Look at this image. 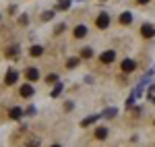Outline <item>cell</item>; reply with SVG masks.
I'll use <instances>...</instances> for the list:
<instances>
[{"instance_id":"7402d4cb","label":"cell","mask_w":155,"mask_h":147,"mask_svg":"<svg viewBox=\"0 0 155 147\" xmlns=\"http://www.w3.org/2000/svg\"><path fill=\"white\" fill-rule=\"evenodd\" d=\"M147 98H149V99H151V102H153V104H155V85L151 87L149 91H147Z\"/></svg>"},{"instance_id":"ba28073f","label":"cell","mask_w":155,"mask_h":147,"mask_svg":"<svg viewBox=\"0 0 155 147\" xmlns=\"http://www.w3.org/2000/svg\"><path fill=\"white\" fill-rule=\"evenodd\" d=\"M120 23L122 25H130L132 23V12H122V15H120Z\"/></svg>"},{"instance_id":"ac0fdd59","label":"cell","mask_w":155,"mask_h":147,"mask_svg":"<svg viewBox=\"0 0 155 147\" xmlns=\"http://www.w3.org/2000/svg\"><path fill=\"white\" fill-rule=\"evenodd\" d=\"M116 112H118L116 108H107V110L104 112V116H106V118H114V114H116Z\"/></svg>"},{"instance_id":"3957f363","label":"cell","mask_w":155,"mask_h":147,"mask_svg":"<svg viewBox=\"0 0 155 147\" xmlns=\"http://www.w3.org/2000/svg\"><path fill=\"white\" fill-rule=\"evenodd\" d=\"M95 25L99 27V29H106L107 25H110V17H107L106 12H101V15H99V17L95 19Z\"/></svg>"},{"instance_id":"cb8c5ba5","label":"cell","mask_w":155,"mask_h":147,"mask_svg":"<svg viewBox=\"0 0 155 147\" xmlns=\"http://www.w3.org/2000/svg\"><path fill=\"white\" fill-rule=\"evenodd\" d=\"M139 2H141V4H147V2H149V0H139Z\"/></svg>"},{"instance_id":"d4e9b609","label":"cell","mask_w":155,"mask_h":147,"mask_svg":"<svg viewBox=\"0 0 155 147\" xmlns=\"http://www.w3.org/2000/svg\"><path fill=\"white\" fill-rule=\"evenodd\" d=\"M52 147H60V145H52Z\"/></svg>"},{"instance_id":"8fae6325","label":"cell","mask_w":155,"mask_h":147,"mask_svg":"<svg viewBox=\"0 0 155 147\" xmlns=\"http://www.w3.org/2000/svg\"><path fill=\"white\" fill-rule=\"evenodd\" d=\"M21 116H23V110H21V108H11V118L12 120H19Z\"/></svg>"},{"instance_id":"ffe728a7","label":"cell","mask_w":155,"mask_h":147,"mask_svg":"<svg viewBox=\"0 0 155 147\" xmlns=\"http://www.w3.org/2000/svg\"><path fill=\"white\" fill-rule=\"evenodd\" d=\"M37 145H39V139H37V137H33V139L27 141V147H37Z\"/></svg>"},{"instance_id":"277c9868","label":"cell","mask_w":155,"mask_h":147,"mask_svg":"<svg viewBox=\"0 0 155 147\" xmlns=\"http://www.w3.org/2000/svg\"><path fill=\"white\" fill-rule=\"evenodd\" d=\"M141 35H143V37H153L155 35V27H153V25H149V23H145L143 27H141Z\"/></svg>"},{"instance_id":"44dd1931","label":"cell","mask_w":155,"mask_h":147,"mask_svg":"<svg viewBox=\"0 0 155 147\" xmlns=\"http://www.w3.org/2000/svg\"><path fill=\"white\" fill-rule=\"evenodd\" d=\"M46 81H48V83H58V75H48V77H46Z\"/></svg>"},{"instance_id":"5bb4252c","label":"cell","mask_w":155,"mask_h":147,"mask_svg":"<svg viewBox=\"0 0 155 147\" xmlns=\"http://www.w3.org/2000/svg\"><path fill=\"white\" fill-rule=\"evenodd\" d=\"M93 56V50L91 48H83L81 50V58H91Z\"/></svg>"},{"instance_id":"d6986e66","label":"cell","mask_w":155,"mask_h":147,"mask_svg":"<svg viewBox=\"0 0 155 147\" xmlns=\"http://www.w3.org/2000/svg\"><path fill=\"white\" fill-rule=\"evenodd\" d=\"M77 64H79V58H68V62H66V66H68V68H74Z\"/></svg>"},{"instance_id":"52a82bcc","label":"cell","mask_w":155,"mask_h":147,"mask_svg":"<svg viewBox=\"0 0 155 147\" xmlns=\"http://www.w3.org/2000/svg\"><path fill=\"white\" fill-rule=\"evenodd\" d=\"M25 77H27V81H37L39 79V71L37 68H27L25 71Z\"/></svg>"},{"instance_id":"7c38bea8","label":"cell","mask_w":155,"mask_h":147,"mask_svg":"<svg viewBox=\"0 0 155 147\" xmlns=\"http://www.w3.org/2000/svg\"><path fill=\"white\" fill-rule=\"evenodd\" d=\"M95 137H97V139H106V137H107V129H106V126L95 129Z\"/></svg>"},{"instance_id":"4fadbf2b","label":"cell","mask_w":155,"mask_h":147,"mask_svg":"<svg viewBox=\"0 0 155 147\" xmlns=\"http://www.w3.org/2000/svg\"><path fill=\"white\" fill-rule=\"evenodd\" d=\"M60 91H62V83H54V89H52V98H58L60 95Z\"/></svg>"},{"instance_id":"7a4b0ae2","label":"cell","mask_w":155,"mask_h":147,"mask_svg":"<svg viewBox=\"0 0 155 147\" xmlns=\"http://www.w3.org/2000/svg\"><path fill=\"white\" fill-rule=\"evenodd\" d=\"M19 81V73L15 71V68H11L8 73H6V77H4V83L6 85H12V83H17Z\"/></svg>"},{"instance_id":"603a6c76","label":"cell","mask_w":155,"mask_h":147,"mask_svg":"<svg viewBox=\"0 0 155 147\" xmlns=\"http://www.w3.org/2000/svg\"><path fill=\"white\" fill-rule=\"evenodd\" d=\"M52 17H54V11H46L44 15H41V19H44V21H50Z\"/></svg>"},{"instance_id":"9c48e42d","label":"cell","mask_w":155,"mask_h":147,"mask_svg":"<svg viewBox=\"0 0 155 147\" xmlns=\"http://www.w3.org/2000/svg\"><path fill=\"white\" fill-rule=\"evenodd\" d=\"M87 35V27L85 25H77L74 27V37H85Z\"/></svg>"},{"instance_id":"e0dca14e","label":"cell","mask_w":155,"mask_h":147,"mask_svg":"<svg viewBox=\"0 0 155 147\" xmlns=\"http://www.w3.org/2000/svg\"><path fill=\"white\" fill-rule=\"evenodd\" d=\"M17 54H19V48L17 46H11V48L6 50V56H17Z\"/></svg>"},{"instance_id":"30bf717a","label":"cell","mask_w":155,"mask_h":147,"mask_svg":"<svg viewBox=\"0 0 155 147\" xmlns=\"http://www.w3.org/2000/svg\"><path fill=\"white\" fill-rule=\"evenodd\" d=\"M101 114H93V116H89V118H85V120H81V126H89V124H93L99 118Z\"/></svg>"},{"instance_id":"9a60e30c","label":"cell","mask_w":155,"mask_h":147,"mask_svg":"<svg viewBox=\"0 0 155 147\" xmlns=\"http://www.w3.org/2000/svg\"><path fill=\"white\" fill-rule=\"evenodd\" d=\"M41 52H44L41 46H33V48L29 50V54H31V56H41Z\"/></svg>"},{"instance_id":"5b68a950","label":"cell","mask_w":155,"mask_h":147,"mask_svg":"<svg viewBox=\"0 0 155 147\" xmlns=\"http://www.w3.org/2000/svg\"><path fill=\"white\" fill-rule=\"evenodd\" d=\"M120 66H122V71H124V73H132V71L137 68V64H134V60H130V58L122 60V64H120Z\"/></svg>"},{"instance_id":"8992f818","label":"cell","mask_w":155,"mask_h":147,"mask_svg":"<svg viewBox=\"0 0 155 147\" xmlns=\"http://www.w3.org/2000/svg\"><path fill=\"white\" fill-rule=\"evenodd\" d=\"M35 91H33V87L29 85V83H25V85H21V98H31Z\"/></svg>"},{"instance_id":"2e32d148","label":"cell","mask_w":155,"mask_h":147,"mask_svg":"<svg viewBox=\"0 0 155 147\" xmlns=\"http://www.w3.org/2000/svg\"><path fill=\"white\" fill-rule=\"evenodd\" d=\"M68 6H71V0H60V2H58V8H60V11H66Z\"/></svg>"},{"instance_id":"6da1fadb","label":"cell","mask_w":155,"mask_h":147,"mask_svg":"<svg viewBox=\"0 0 155 147\" xmlns=\"http://www.w3.org/2000/svg\"><path fill=\"white\" fill-rule=\"evenodd\" d=\"M99 60L104 62V64H112V62L116 60V52H114V50H106V52L99 56Z\"/></svg>"}]
</instances>
